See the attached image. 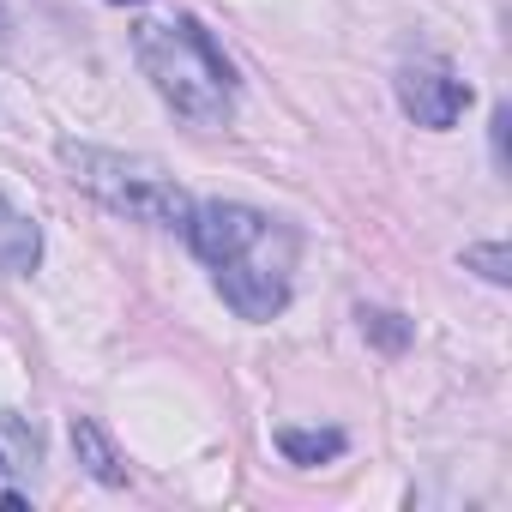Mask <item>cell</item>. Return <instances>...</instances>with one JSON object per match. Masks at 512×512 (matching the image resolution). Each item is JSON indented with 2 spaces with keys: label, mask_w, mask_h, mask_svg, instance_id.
Returning a JSON list of instances; mask_svg holds the SVG:
<instances>
[{
  "label": "cell",
  "mask_w": 512,
  "mask_h": 512,
  "mask_svg": "<svg viewBox=\"0 0 512 512\" xmlns=\"http://www.w3.org/2000/svg\"><path fill=\"white\" fill-rule=\"evenodd\" d=\"M133 55L145 67V79L157 85V97L181 121L229 127V115H235V67L223 61V49L193 19H145V25H133Z\"/></svg>",
  "instance_id": "1"
},
{
  "label": "cell",
  "mask_w": 512,
  "mask_h": 512,
  "mask_svg": "<svg viewBox=\"0 0 512 512\" xmlns=\"http://www.w3.org/2000/svg\"><path fill=\"white\" fill-rule=\"evenodd\" d=\"M61 169L73 175V187H85L97 205H109L115 217H133V223H157V229H187V187L157 163V157H139V151H109V145H85V139H61L55 145Z\"/></svg>",
  "instance_id": "2"
},
{
  "label": "cell",
  "mask_w": 512,
  "mask_h": 512,
  "mask_svg": "<svg viewBox=\"0 0 512 512\" xmlns=\"http://www.w3.org/2000/svg\"><path fill=\"white\" fill-rule=\"evenodd\" d=\"M211 272H217L223 302L241 320H278L284 302H290V272H296V229L290 223H272L253 247H241L235 260H223Z\"/></svg>",
  "instance_id": "3"
},
{
  "label": "cell",
  "mask_w": 512,
  "mask_h": 512,
  "mask_svg": "<svg viewBox=\"0 0 512 512\" xmlns=\"http://www.w3.org/2000/svg\"><path fill=\"white\" fill-rule=\"evenodd\" d=\"M272 223H278V217L253 211V205H235V199H205V205H193V211H187V241H193V253H199L205 266H223V260H235L241 247L260 241Z\"/></svg>",
  "instance_id": "4"
},
{
  "label": "cell",
  "mask_w": 512,
  "mask_h": 512,
  "mask_svg": "<svg viewBox=\"0 0 512 512\" xmlns=\"http://www.w3.org/2000/svg\"><path fill=\"white\" fill-rule=\"evenodd\" d=\"M470 85L446 67V61H410V67H398V103H404V115L416 121V127H452L464 109H470Z\"/></svg>",
  "instance_id": "5"
},
{
  "label": "cell",
  "mask_w": 512,
  "mask_h": 512,
  "mask_svg": "<svg viewBox=\"0 0 512 512\" xmlns=\"http://www.w3.org/2000/svg\"><path fill=\"white\" fill-rule=\"evenodd\" d=\"M37 260H43V229H37V217L19 211L7 193H0V272L25 278V272H37Z\"/></svg>",
  "instance_id": "6"
},
{
  "label": "cell",
  "mask_w": 512,
  "mask_h": 512,
  "mask_svg": "<svg viewBox=\"0 0 512 512\" xmlns=\"http://www.w3.org/2000/svg\"><path fill=\"white\" fill-rule=\"evenodd\" d=\"M73 452H79V464H85L103 488H121V482H127V470H121L115 446H109V440H103V428H97V422H85V416L73 422Z\"/></svg>",
  "instance_id": "7"
},
{
  "label": "cell",
  "mask_w": 512,
  "mask_h": 512,
  "mask_svg": "<svg viewBox=\"0 0 512 512\" xmlns=\"http://www.w3.org/2000/svg\"><path fill=\"white\" fill-rule=\"evenodd\" d=\"M278 452L290 464H332L344 452V434L338 428H278Z\"/></svg>",
  "instance_id": "8"
},
{
  "label": "cell",
  "mask_w": 512,
  "mask_h": 512,
  "mask_svg": "<svg viewBox=\"0 0 512 512\" xmlns=\"http://www.w3.org/2000/svg\"><path fill=\"white\" fill-rule=\"evenodd\" d=\"M0 464L7 470H31L37 464V434L19 416H7V410H0Z\"/></svg>",
  "instance_id": "9"
},
{
  "label": "cell",
  "mask_w": 512,
  "mask_h": 512,
  "mask_svg": "<svg viewBox=\"0 0 512 512\" xmlns=\"http://www.w3.org/2000/svg\"><path fill=\"white\" fill-rule=\"evenodd\" d=\"M464 266L482 272L488 284H512V253H506L500 241H476V247H464Z\"/></svg>",
  "instance_id": "10"
},
{
  "label": "cell",
  "mask_w": 512,
  "mask_h": 512,
  "mask_svg": "<svg viewBox=\"0 0 512 512\" xmlns=\"http://www.w3.org/2000/svg\"><path fill=\"white\" fill-rule=\"evenodd\" d=\"M362 332H368L380 350H404V344H410V326H404V314H392V308H368V314H362Z\"/></svg>",
  "instance_id": "11"
},
{
  "label": "cell",
  "mask_w": 512,
  "mask_h": 512,
  "mask_svg": "<svg viewBox=\"0 0 512 512\" xmlns=\"http://www.w3.org/2000/svg\"><path fill=\"white\" fill-rule=\"evenodd\" d=\"M506 127H512V115L494 109V157H500V163H506Z\"/></svg>",
  "instance_id": "12"
},
{
  "label": "cell",
  "mask_w": 512,
  "mask_h": 512,
  "mask_svg": "<svg viewBox=\"0 0 512 512\" xmlns=\"http://www.w3.org/2000/svg\"><path fill=\"white\" fill-rule=\"evenodd\" d=\"M0 43H7V7H0Z\"/></svg>",
  "instance_id": "13"
},
{
  "label": "cell",
  "mask_w": 512,
  "mask_h": 512,
  "mask_svg": "<svg viewBox=\"0 0 512 512\" xmlns=\"http://www.w3.org/2000/svg\"><path fill=\"white\" fill-rule=\"evenodd\" d=\"M115 7H145V0H115Z\"/></svg>",
  "instance_id": "14"
},
{
  "label": "cell",
  "mask_w": 512,
  "mask_h": 512,
  "mask_svg": "<svg viewBox=\"0 0 512 512\" xmlns=\"http://www.w3.org/2000/svg\"><path fill=\"white\" fill-rule=\"evenodd\" d=\"M0 470H7V464H0Z\"/></svg>",
  "instance_id": "15"
}]
</instances>
